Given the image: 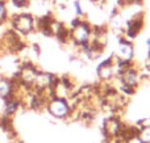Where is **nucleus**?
<instances>
[{
    "label": "nucleus",
    "instance_id": "nucleus-1",
    "mask_svg": "<svg viewBox=\"0 0 150 143\" xmlns=\"http://www.w3.org/2000/svg\"><path fill=\"white\" fill-rule=\"evenodd\" d=\"M92 37V25L86 18L76 17L70 26V41L78 47L90 43Z\"/></svg>",
    "mask_w": 150,
    "mask_h": 143
},
{
    "label": "nucleus",
    "instance_id": "nucleus-2",
    "mask_svg": "<svg viewBox=\"0 0 150 143\" xmlns=\"http://www.w3.org/2000/svg\"><path fill=\"white\" fill-rule=\"evenodd\" d=\"M8 22L13 32L18 36H29L32 32L37 29V18L28 12H20L17 15L11 16Z\"/></svg>",
    "mask_w": 150,
    "mask_h": 143
},
{
    "label": "nucleus",
    "instance_id": "nucleus-3",
    "mask_svg": "<svg viewBox=\"0 0 150 143\" xmlns=\"http://www.w3.org/2000/svg\"><path fill=\"white\" fill-rule=\"evenodd\" d=\"M45 108L47 109L49 114L57 120H66V118L71 117V113H73V108H71L69 100L54 96L46 102Z\"/></svg>",
    "mask_w": 150,
    "mask_h": 143
},
{
    "label": "nucleus",
    "instance_id": "nucleus-4",
    "mask_svg": "<svg viewBox=\"0 0 150 143\" xmlns=\"http://www.w3.org/2000/svg\"><path fill=\"white\" fill-rule=\"evenodd\" d=\"M117 78H119V81L121 84V89L127 91L128 93H133L140 84V72L132 64L121 70V72L117 75Z\"/></svg>",
    "mask_w": 150,
    "mask_h": 143
},
{
    "label": "nucleus",
    "instance_id": "nucleus-5",
    "mask_svg": "<svg viewBox=\"0 0 150 143\" xmlns=\"http://www.w3.org/2000/svg\"><path fill=\"white\" fill-rule=\"evenodd\" d=\"M144 24H145L144 13H136L127 22V26L124 29V37L127 39H129V41H133L141 33V30L144 28Z\"/></svg>",
    "mask_w": 150,
    "mask_h": 143
},
{
    "label": "nucleus",
    "instance_id": "nucleus-6",
    "mask_svg": "<svg viewBox=\"0 0 150 143\" xmlns=\"http://www.w3.org/2000/svg\"><path fill=\"white\" fill-rule=\"evenodd\" d=\"M96 74L98 78L101 81H109L113 78H116V66H115V60L113 57H109L107 59H104L103 62L99 63L98 68H96Z\"/></svg>",
    "mask_w": 150,
    "mask_h": 143
},
{
    "label": "nucleus",
    "instance_id": "nucleus-7",
    "mask_svg": "<svg viewBox=\"0 0 150 143\" xmlns=\"http://www.w3.org/2000/svg\"><path fill=\"white\" fill-rule=\"evenodd\" d=\"M104 130H105L107 135H108L111 139H119L120 135H121V133H122V130H124V128H122V125H121L119 118L111 117L105 121V123H104Z\"/></svg>",
    "mask_w": 150,
    "mask_h": 143
},
{
    "label": "nucleus",
    "instance_id": "nucleus-8",
    "mask_svg": "<svg viewBox=\"0 0 150 143\" xmlns=\"http://www.w3.org/2000/svg\"><path fill=\"white\" fill-rule=\"evenodd\" d=\"M16 88V79L0 76V100H8L13 96Z\"/></svg>",
    "mask_w": 150,
    "mask_h": 143
},
{
    "label": "nucleus",
    "instance_id": "nucleus-9",
    "mask_svg": "<svg viewBox=\"0 0 150 143\" xmlns=\"http://www.w3.org/2000/svg\"><path fill=\"white\" fill-rule=\"evenodd\" d=\"M21 107V102L16 97H11L8 100H4V113L7 116H13Z\"/></svg>",
    "mask_w": 150,
    "mask_h": 143
},
{
    "label": "nucleus",
    "instance_id": "nucleus-10",
    "mask_svg": "<svg viewBox=\"0 0 150 143\" xmlns=\"http://www.w3.org/2000/svg\"><path fill=\"white\" fill-rule=\"evenodd\" d=\"M9 20V9L7 0H0V24H7Z\"/></svg>",
    "mask_w": 150,
    "mask_h": 143
},
{
    "label": "nucleus",
    "instance_id": "nucleus-11",
    "mask_svg": "<svg viewBox=\"0 0 150 143\" xmlns=\"http://www.w3.org/2000/svg\"><path fill=\"white\" fill-rule=\"evenodd\" d=\"M137 135L144 143H150V128H141L138 129Z\"/></svg>",
    "mask_w": 150,
    "mask_h": 143
},
{
    "label": "nucleus",
    "instance_id": "nucleus-12",
    "mask_svg": "<svg viewBox=\"0 0 150 143\" xmlns=\"http://www.w3.org/2000/svg\"><path fill=\"white\" fill-rule=\"evenodd\" d=\"M73 7H74L75 16H76V17H79V18H84V11H83V7H82L80 0H74V1H73Z\"/></svg>",
    "mask_w": 150,
    "mask_h": 143
},
{
    "label": "nucleus",
    "instance_id": "nucleus-13",
    "mask_svg": "<svg viewBox=\"0 0 150 143\" xmlns=\"http://www.w3.org/2000/svg\"><path fill=\"white\" fill-rule=\"evenodd\" d=\"M11 4L13 5L17 9H24V8H28L30 4V0H8Z\"/></svg>",
    "mask_w": 150,
    "mask_h": 143
},
{
    "label": "nucleus",
    "instance_id": "nucleus-14",
    "mask_svg": "<svg viewBox=\"0 0 150 143\" xmlns=\"http://www.w3.org/2000/svg\"><path fill=\"white\" fill-rule=\"evenodd\" d=\"M120 142H121V143H144L140 139V137H138L137 134H133V135H130V137H127V138L121 139Z\"/></svg>",
    "mask_w": 150,
    "mask_h": 143
},
{
    "label": "nucleus",
    "instance_id": "nucleus-15",
    "mask_svg": "<svg viewBox=\"0 0 150 143\" xmlns=\"http://www.w3.org/2000/svg\"><path fill=\"white\" fill-rule=\"evenodd\" d=\"M138 125L141 126V128H150V117H146L144 118V120H141L140 122H138ZM138 128V129H141Z\"/></svg>",
    "mask_w": 150,
    "mask_h": 143
},
{
    "label": "nucleus",
    "instance_id": "nucleus-16",
    "mask_svg": "<svg viewBox=\"0 0 150 143\" xmlns=\"http://www.w3.org/2000/svg\"><path fill=\"white\" fill-rule=\"evenodd\" d=\"M145 43H146V46H148V47H150V37H149V38H146Z\"/></svg>",
    "mask_w": 150,
    "mask_h": 143
},
{
    "label": "nucleus",
    "instance_id": "nucleus-17",
    "mask_svg": "<svg viewBox=\"0 0 150 143\" xmlns=\"http://www.w3.org/2000/svg\"><path fill=\"white\" fill-rule=\"evenodd\" d=\"M149 50H150V47H149Z\"/></svg>",
    "mask_w": 150,
    "mask_h": 143
}]
</instances>
